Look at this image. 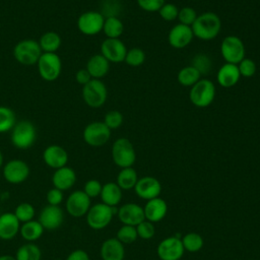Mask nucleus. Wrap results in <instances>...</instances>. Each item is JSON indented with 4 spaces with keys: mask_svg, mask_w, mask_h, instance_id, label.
Segmentation results:
<instances>
[{
    "mask_svg": "<svg viewBox=\"0 0 260 260\" xmlns=\"http://www.w3.org/2000/svg\"><path fill=\"white\" fill-rule=\"evenodd\" d=\"M191 28L194 37L203 41H210L219 34L221 21L214 12H203L197 16Z\"/></svg>",
    "mask_w": 260,
    "mask_h": 260,
    "instance_id": "f257e3e1",
    "label": "nucleus"
},
{
    "mask_svg": "<svg viewBox=\"0 0 260 260\" xmlns=\"http://www.w3.org/2000/svg\"><path fill=\"white\" fill-rule=\"evenodd\" d=\"M118 209L116 207H111L105 203H96L90 206L86 213V222L92 230H103L107 228L115 214H117Z\"/></svg>",
    "mask_w": 260,
    "mask_h": 260,
    "instance_id": "f03ea898",
    "label": "nucleus"
},
{
    "mask_svg": "<svg viewBox=\"0 0 260 260\" xmlns=\"http://www.w3.org/2000/svg\"><path fill=\"white\" fill-rule=\"evenodd\" d=\"M215 98V85L206 78H200L193 86H191L189 99L191 103L198 108L208 107Z\"/></svg>",
    "mask_w": 260,
    "mask_h": 260,
    "instance_id": "7ed1b4c3",
    "label": "nucleus"
},
{
    "mask_svg": "<svg viewBox=\"0 0 260 260\" xmlns=\"http://www.w3.org/2000/svg\"><path fill=\"white\" fill-rule=\"evenodd\" d=\"M112 158L121 169L130 168L136 160V152L132 142L127 138H118L112 145Z\"/></svg>",
    "mask_w": 260,
    "mask_h": 260,
    "instance_id": "20e7f679",
    "label": "nucleus"
},
{
    "mask_svg": "<svg viewBox=\"0 0 260 260\" xmlns=\"http://www.w3.org/2000/svg\"><path fill=\"white\" fill-rule=\"evenodd\" d=\"M37 131L34 124L29 121H19L12 128L11 142L19 149L29 148L36 141Z\"/></svg>",
    "mask_w": 260,
    "mask_h": 260,
    "instance_id": "39448f33",
    "label": "nucleus"
},
{
    "mask_svg": "<svg viewBox=\"0 0 260 260\" xmlns=\"http://www.w3.org/2000/svg\"><path fill=\"white\" fill-rule=\"evenodd\" d=\"M42 55L39 42L34 40H23L17 43L13 49L15 60L23 65L37 64Z\"/></svg>",
    "mask_w": 260,
    "mask_h": 260,
    "instance_id": "423d86ee",
    "label": "nucleus"
},
{
    "mask_svg": "<svg viewBox=\"0 0 260 260\" xmlns=\"http://www.w3.org/2000/svg\"><path fill=\"white\" fill-rule=\"evenodd\" d=\"M108 96V90L101 79L92 78L82 87V98L84 103L91 108L102 107Z\"/></svg>",
    "mask_w": 260,
    "mask_h": 260,
    "instance_id": "0eeeda50",
    "label": "nucleus"
},
{
    "mask_svg": "<svg viewBox=\"0 0 260 260\" xmlns=\"http://www.w3.org/2000/svg\"><path fill=\"white\" fill-rule=\"evenodd\" d=\"M37 64L39 73L44 80L54 81L61 73L62 62L56 53H42Z\"/></svg>",
    "mask_w": 260,
    "mask_h": 260,
    "instance_id": "6e6552de",
    "label": "nucleus"
},
{
    "mask_svg": "<svg viewBox=\"0 0 260 260\" xmlns=\"http://www.w3.org/2000/svg\"><path fill=\"white\" fill-rule=\"evenodd\" d=\"M220 53L226 63L238 65L245 58L244 43L236 36H228L221 42Z\"/></svg>",
    "mask_w": 260,
    "mask_h": 260,
    "instance_id": "1a4fd4ad",
    "label": "nucleus"
},
{
    "mask_svg": "<svg viewBox=\"0 0 260 260\" xmlns=\"http://www.w3.org/2000/svg\"><path fill=\"white\" fill-rule=\"evenodd\" d=\"M111 137V130L104 122H91L83 130L84 141L93 147L105 145Z\"/></svg>",
    "mask_w": 260,
    "mask_h": 260,
    "instance_id": "9d476101",
    "label": "nucleus"
},
{
    "mask_svg": "<svg viewBox=\"0 0 260 260\" xmlns=\"http://www.w3.org/2000/svg\"><path fill=\"white\" fill-rule=\"evenodd\" d=\"M184 247L179 236H172L159 242L156 253L160 260H180L184 255Z\"/></svg>",
    "mask_w": 260,
    "mask_h": 260,
    "instance_id": "9b49d317",
    "label": "nucleus"
},
{
    "mask_svg": "<svg viewBox=\"0 0 260 260\" xmlns=\"http://www.w3.org/2000/svg\"><path fill=\"white\" fill-rule=\"evenodd\" d=\"M105 16L98 11H86L77 19L78 29L87 36H93L103 30Z\"/></svg>",
    "mask_w": 260,
    "mask_h": 260,
    "instance_id": "f8f14e48",
    "label": "nucleus"
},
{
    "mask_svg": "<svg viewBox=\"0 0 260 260\" xmlns=\"http://www.w3.org/2000/svg\"><path fill=\"white\" fill-rule=\"evenodd\" d=\"M90 206V198L81 190L72 192L66 200V210L73 217L86 215Z\"/></svg>",
    "mask_w": 260,
    "mask_h": 260,
    "instance_id": "ddd939ff",
    "label": "nucleus"
},
{
    "mask_svg": "<svg viewBox=\"0 0 260 260\" xmlns=\"http://www.w3.org/2000/svg\"><path fill=\"white\" fill-rule=\"evenodd\" d=\"M29 175L27 164L21 159H11L3 168V177L10 184H20Z\"/></svg>",
    "mask_w": 260,
    "mask_h": 260,
    "instance_id": "4468645a",
    "label": "nucleus"
},
{
    "mask_svg": "<svg viewBox=\"0 0 260 260\" xmlns=\"http://www.w3.org/2000/svg\"><path fill=\"white\" fill-rule=\"evenodd\" d=\"M101 54L111 63H120L125 60L127 49L120 39H106L101 46Z\"/></svg>",
    "mask_w": 260,
    "mask_h": 260,
    "instance_id": "2eb2a0df",
    "label": "nucleus"
},
{
    "mask_svg": "<svg viewBox=\"0 0 260 260\" xmlns=\"http://www.w3.org/2000/svg\"><path fill=\"white\" fill-rule=\"evenodd\" d=\"M134 191L139 198L147 201L159 197L161 192V185L156 178L145 176L138 179L134 187Z\"/></svg>",
    "mask_w": 260,
    "mask_h": 260,
    "instance_id": "dca6fc26",
    "label": "nucleus"
},
{
    "mask_svg": "<svg viewBox=\"0 0 260 260\" xmlns=\"http://www.w3.org/2000/svg\"><path fill=\"white\" fill-rule=\"evenodd\" d=\"M38 220L43 225L44 230L54 231L63 223L64 212L59 205L48 204L42 209Z\"/></svg>",
    "mask_w": 260,
    "mask_h": 260,
    "instance_id": "f3484780",
    "label": "nucleus"
},
{
    "mask_svg": "<svg viewBox=\"0 0 260 260\" xmlns=\"http://www.w3.org/2000/svg\"><path fill=\"white\" fill-rule=\"evenodd\" d=\"M117 214L118 218L123 224L132 226H136L145 219L143 207L133 202H128L120 206Z\"/></svg>",
    "mask_w": 260,
    "mask_h": 260,
    "instance_id": "a211bd4d",
    "label": "nucleus"
},
{
    "mask_svg": "<svg viewBox=\"0 0 260 260\" xmlns=\"http://www.w3.org/2000/svg\"><path fill=\"white\" fill-rule=\"evenodd\" d=\"M193 38L194 35L191 26L178 23L171 28L168 36V41L173 48L183 49L192 42Z\"/></svg>",
    "mask_w": 260,
    "mask_h": 260,
    "instance_id": "6ab92c4d",
    "label": "nucleus"
},
{
    "mask_svg": "<svg viewBox=\"0 0 260 260\" xmlns=\"http://www.w3.org/2000/svg\"><path fill=\"white\" fill-rule=\"evenodd\" d=\"M144 217L146 220L154 223L158 222L165 218L168 212V204L167 202L160 198L156 197L150 200H147L144 207Z\"/></svg>",
    "mask_w": 260,
    "mask_h": 260,
    "instance_id": "aec40b11",
    "label": "nucleus"
},
{
    "mask_svg": "<svg viewBox=\"0 0 260 260\" xmlns=\"http://www.w3.org/2000/svg\"><path fill=\"white\" fill-rule=\"evenodd\" d=\"M43 159L45 164L52 169H59L65 167L68 161L67 151L60 145H50L43 153Z\"/></svg>",
    "mask_w": 260,
    "mask_h": 260,
    "instance_id": "412c9836",
    "label": "nucleus"
},
{
    "mask_svg": "<svg viewBox=\"0 0 260 260\" xmlns=\"http://www.w3.org/2000/svg\"><path fill=\"white\" fill-rule=\"evenodd\" d=\"M76 182V174L70 167H62L57 169L52 176V183L54 188L61 191L69 190Z\"/></svg>",
    "mask_w": 260,
    "mask_h": 260,
    "instance_id": "4be33fe9",
    "label": "nucleus"
},
{
    "mask_svg": "<svg viewBox=\"0 0 260 260\" xmlns=\"http://www.w3.org/2000/svg\"><path fill=\"white\" fill-rule=\"evenodd\" d=\"M100 253L102 260H124L125 248L117 238H110L103 242Z\"/></svg>",
    "mask_w": 260,
    "mask_h": 260,
    "instance_id": "5701e85b",
    "label": "nucleus"
},
{
    "mask_svg": "<svg viewBox=\"0 0 260 260\" xmlns=\"http://www.w3.org/2000/svg\"><path fill=\"white\" fill-rule=\"evenodd\" d=\"M20 229V221L13 212H5L0 215V239L8 241L13 239Z\"/></svg>",
    "mask_w": 260,
    "mask_h": 260,
    "instance_id": "b1692460",
    "label": "nucleus"
},
{
    "mask_svg": "<svg viewBox=\"0 0 260 260\" xmlns=\"http://www.w3.org/2000/svg\"><path fill=\"white\" fill-rule=\"evenodd\" d=\"M240 72L238 69V65L225 63L223 64L217 71V82L220 86L229 88L238 83L240 80Z\"/></svg>",
    "mask_w": 260,
    "mask_h": 260,
    "instance_id": "393cba45",
    "label": "nucleus"
},
{
    "mask_svg": "<svg viewBox=\"0 0 260 260\" xmlns=\"http://www.w3.org/2000/svg\"><path fill=\"white\" fill-rule=\"evenodd\" d=\"M110 69V62L102 55L96 54L89 58L86 64V70L90 76L94 79H101L104 77Z\"/></svg>",
    "mask_w": 260,
    "mask_h": 260,
    "instance_id": "a878e982",
    "label": "nucleus"
},
{
    "mask_svg": "<svg viewBox=\"0 0 260 260\" xmlns=\"http://www.w3.org/2000/svg\"><path fill=\"white\" fill-rule=\"evenodd\" d=\"M100 196L103 203L111 207H116L122 199V189L117 183L109 182L103 185Z\"/></svg>",
    "mask_w": 260,
    "mask_h": 260,
    "instance_id": "bb28decb",
    "label": "nucleus"
},
{
    "mask_svg": "<svg viewBox=\"0 0 260 260\" xmlns=\"http://www.w3.org/2000/svg\"><path fill=\"white\" fill-rule=\"evenodd\" d=\"M44 231L45 230L39 220L31 219L29 221L23 222L20 225L19 234L22 237V239H24L25 241L34 242L39 240L42 237Z\"/></svg>",
    "mask_w": 260,
    "mask_h": 260,
    "instance_id": "cd10ccee",
    "label": "nucleus"
},
{
    "mask_svg": "<svg viewBox=\"0 0 260 260\" xmlns=\"http://www.w3.org/2000/svg\"><path fill=\"white\" fill-rule=\"evenodd\" d=\"M138 179L137 173L132 167L124 168L118 173L116 183L122 190H131L134 189Z\"/></svg>",
    "mask_w": 260,
    "mask_h": 260,
    "instance_id": "c85d7f7f",
    "label": "nucleus"
},
{
    "mask_svg": "<svg viewBox=\"0 0 260 260\" xmlns=\"http://www.w3.org/2000/svg\"><path fill=\"white\" fill-rule=\"evenodd\" d=\"M103 31L108 39H119L124 31V24L117 16L111 15L105 18Z\"/></svg>",
    "mask_w": 260,
    "mask_h": 260,
    "instance_id": "c756f323",
    "label": "nucleus"
},
{
    "mask_svg": "<svg viewBox=\"0 0 260 260\" xmlns=\"http://www.w3.org/2000/svg\"><path fill=\"white\" fill-rule=\"evenodd\" d=\"M39 45L45 53H55L61 46V38L55 31H48L41 37Z\"/></svg>",
    "mask_w": 260,
    "mask_h": 260,
    "instance_id": "7c9ffc66",
    "label": "nucleus"
},
{
    "mask_svg": "<svg viewBox=\"0 0 260 260\" xmlns=\"http://www.w3.org/2000/svg\"><path fill=\"white\" fill-rule=\"evenodd\" d=\"M16 260H41V249L32 243H27L20 246L15 254Z\"/></svg>",
    "mask_w": 260,
    "mask_h": 260,
    "instance_id": "2f4dec72",
    "label": "nucleus"
},
{
    "mask_svg": "<svg viewBox=\"0 0 260 260\" xmlns=\"http://www.w3.org/2000/svg\"><path fill=\"white\" fill-rule=\"evenodd\" d=\"M200 73L191 65L183 67L178 73V81L183 86H193L199 79Z\"/></svg>",
    "mask_w": 260,
    "mask_h": 260,
    "instance_id": "473e14b6",
    "label": "nucleus"
},
{
    "mask_svg": "<svg viewBox=\"0 0 260 260\" xmlns=\"http://www.w3.org/2000/svg\"><path fill=\"white\" fill-rule=\"evenodd\" d=\"M185 251L195 253L202 249L204 241L203 238L197 233H188L181 238Z\"/></svg>",
    "mask_w": 260,
    "mask_h": 260,
    "instance_id": "72a5a7b5",
    "label": "nucleus"
},
{
    "mask_svg": "<svg viewBox=\"0 0 260 260\" xmlns=\"http://www.w3.org/2000/svg\"><path fill=\"white\" fill-rule=\"evenodd\" d=\"M16 124L15 113L7 107H0V133L12 130Z\"/></svg>",
    "mask_w": 260,
    "mask_h": 260,
    "instance_id": "f704fd0d",
    "label": "nucleus"
},
{
    "mask_svg": "<svg viewBox=\"0 0 260 260\" xmlns=\"http://www.w3.org/2000/svg\"><path fill=\"white\" fill-rule=\"evenodd\" d=\"M116 238L123 244H132L138 238L136 228L132 225L123 224L117 232Z\"/></svg>",
    "mask_w": 260,
    "mask_h": 260,
    "instance_id": "c9c22d12",
    "label": "nucleus"
},
{
    "mask_svg": "<svg viewBox=\"0 0 260 260\" xmlns=\"http://www.w3.org/2000/svg\"><path fill=\"white\" fill-rule=\"evenodd\" d=\"M13 213L15 214L17 219L23 223L34 218L35 207L28 202H21L15 207V210Z\"/></svg>",
    "mask_w": 260,
    "mask_h": 260,
    "instance_id": "e433bc0d",
    "label": "nucleus"
},
{
    "mask_svg": "<svg viewBox=\"0 0 260 260\" xmlns=\"http://www.w3.org/2000/svg\"><path fill=\"white\" fill-rule=\"evenodd\" d=\"M129 66L132 67H138L142 65L145 61V53L143 50L139 48H132L130 50H127V54L124 60Z\"/></svg>",
    "mask_w": 260,
    "mask_h": 260,
    "instance_id": "4c0bfd02",
    "label": "nucleus"
},
{
    "mask_svg": "<svg viewBox=\"0 0 260 260\" xmlns=\"http://www.w3.org/2000/svg\"><path fill=\"white\" fill-rule=\"evenodd\" d=\"M191 66H193L200 73V75L206 74L211 69V60L206 55L198 54L193 57Z\"/></svg>",
    "mask_w": 260,
    "mask_h": 260,
    "instance_id": "58836bf2",
    "label": "nucleus"
},
{
    "mask_svg": "<svg viewBox=\"0 0 260 260\" xmlns=\"http://www.w3.org/2000/svg\"><path fill=\"white\" fill-rule=\"evenodd\" d=\"M135 228H136L138 238H140L142 240H149V239L153 238V236L155 234V229H154L153 223L146 219H144L143 221L138 223Z\"/></svg>",
    "mask_w": 260,
    "mask_h": 260,
    "instance_id": "ea45409f",
    "label": "nucleus"
},
{
    "mask_svg": "<svg viewBox=\"0 0 260 260\" xmlns=\"http://www.w3.org/2000/svg\"><path fill=\"white\" fill-rule=\"evenodd\" d=\"M197 16L198 15H197L195 9L192 7H189V6H185V7L181 8L178 13V19H179L180 23L188 25V26H191L194 23Z\"/></svg>",
    "mask_w": 260,
    "mask_h": 260,
    "instance_id": "a19ab883",
    "label": "nucleus"
},
{
    "mask_svg": "<svg viewBox=\"0 0 260 260\" xmlns=\"http://www.w3.org/2000/svg\"><path fill=\"white\" fill-rule=\"evenodd\" d=\"M104 123L108 126V128L110 130L113 129H117L119 128L122 123H123V115L116 110H112L109 111L106 115H105V119H104Z\"/></svg>",
    "mask_w": 260,
    "mask_h": 260,
    "instance_id": "79ce46f5",
    "label": "nucleus"
},
{
    "mask_svg": "<svg viewBox=\"0 0 260 260\" xmlns=\"http://www.w3.org/2000/svg\"><path fill=\"white\" fill-rule=\"evenodd\" d=\"M238 69L243 77H252L256 73V64L250 58H244L239 64Z\"/></svg>",
    "mask_w": 260,
    "mask_h": 260,
    "instance_id": "37998d69",
    "label": "nucleus"
},
{
    "mask_svg": "<svg viewBox=\"0 0 260 260\" xmlns=\"http://www.w3.org/2000/svg\"><path fill=\"white\" fill-rule=\"evenodd\" d=\"M160 17L167 21H173L178 18L179 9L172 3H165L158 10Z\"/></svg>",
    "mask_w": 260,
    "mask_h": 260,
    "instance_id": "c03bdc74",
    "label": "nucleus"
},
{
    "mask_svg": "<svg viewBox=\"0 0 260 260\" xmlns=\"http://www.w3.org/2000/svg\"><path fill=\"white\" fill-rule=\"evenodd\" d=\"M102 187H103V185L101 184L100 181L94 180V179L88 180L84 185L83 192L91 199V198L100 196L101 191H102Z\"/></svg>",
    "mask_w": 260,
    "mask_h": 260,
    "instance_id": "a18cd8bd",
    "label": "nucleus"
},
{
    "mask_svg": "<svg viewBox=\"0 0 260 260\" xmlns=\"http://www.w3.org/2000/svg\"><path fill=\"white\" fill-rule=\"evenodd\" d=\"M166 3V0H137L138 6L148 12H155Z\"/></svg>",
    "mask_w": 260,
    "mask_h": 260,
    "instance_id": "49530a36",
    "label": "nucleus"
},
{
    "mask_svg": "<svg viewBox=\"0 0 260 260\" xmlns=\"http://www.w3.org/2000/svg\"><path fill=\"white\" fill-rule=\"evenodd\" d=\"M46 198H47L48 204L60 205L61 202L63 201V191H61L57 188H52L47 192Z\"/></svg>",
    "mask_w": 260,
    "mask_h": 260,
    "instance_id": "de8ad7c7",
    "label": "nucleus"
},
{
    "mask_svg": "<svg viewBox=\"0 0 260 260\" xmlns=\"http://www.w3.org/2000/svg\"><path fill=\"white\" fill-rule=\"evenodd\" d=\"M75 78H76V81L81 84V85H85L87 82H89L92 77L90 76L89 72L85 69H79L77 72H76V75H75Z\"/></svg>",
    "mask_w": 260,
    "mask_h": 260,
    "instance_id": "09e8293b",
    "label": "nucleus"
},
{
    "mask_svg": "<svg viewBox=\"0 0 260 260\" xmlns=\"http://www.w3.org/2000/svg\"><path fill=\"white\" fill-rule=\"evenodd\" d=\"M66 260H89L88 254L82 249H76L70 252Z\"/></svg>",
    "mask_w": 260,
    "mask_h": 260,
    "instance_id": "8fccbe9b",
    "label": "nucleus"
},
{
    "mask_svg": "<svg viewBox=\"0 0 260 260\" xmlns=\"http://www.w3.org/2000/svg\"><path fill=\"white\" fill-rule=\"evenodd\" d=\"M0 260H16V258L11 255H2L0 256Z\"/></svg>",
    "mask_w": 260,
    "mask_h": 260,
    "instance_id": "3c124183",
    "label": "nucleus"
},
{
    "mask_svg": "<svg viewBox=\"0 0 260 260\" xmlns=\"http://www.w3.org/2000/svg\"><path fill=\"white\" fill-rule=\"evenodd\" d=\"M2 164H3V155H2V153L0 151V168L2 167Z\"/></svg>",
    "mask_w": 260,
    "mask_h": 260,
    "instance_id": "603ef678",
    "label": "nucleus"
},
{
    "mask_svg": "<svg viewBox=\"0 0 260 260\" xmlns=\"http://www.w3.org/2000/svg\"><path fill=\"white\" fill-rule=\"evenodd\" d=\"M55 260H63V259H55Z\"/></svg>",
    "mask_w": 260,
    "mask_h": 260,
    "instance_id": "864d4df0",
    "label": "nucleus"
},
{
    "mask_svg": "<svg viewBox=\"0 0 260 260\" xmlns=\"http://www.w3.org/2000/svg\"><path fill=\"white\" fill-rule=\"evenodd\" d=\"M259 150H260V147H259Z\"/></svg>",
    "mask_w": 260,
    "mask_h": 260,
    "instance_id": "5fc2aeb1",
    "label": "nucleus"
}]
</instances>
